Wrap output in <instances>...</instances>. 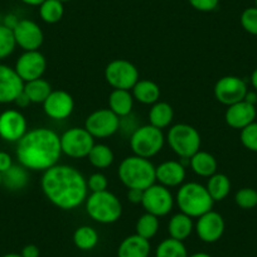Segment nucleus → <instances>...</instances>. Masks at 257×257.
I'll use <instances>...</instances> for the list:
<instances>
[{
    "instance_id": "nucleus-1",
    "label": "nucleus",
    "mask_w": 257,
    "mask_h": 257,
    "mask_svg": "<svg viewBox=\"0 0 257 257\" xmlns=\"http://www.w3.org/2000/svg\"><path fill=\"white\" fill-rule=\"evenodd\" d=\"M41 188L46 198L57 208L72 211L87 199V179L70 165L56 164L43 172Z\"/></svg>"
},
{
    "instance_id": "nucleus-2",
    "label": "nucleus",
    "mask_w": 257,
    "mask_h": 257,
    "mask_svg": "<svg viewBox=\"0 0 257 257\" xmlns=\"http://www.w3.org/2000/svg\"><path fill=\"white\" fill-rule=\"evenodd\" d=\"M61 137L54 130L37 127L27 132L17 145L19 164L34 172H46L61 159Z\"/></svg>"
},
{
    "instance_id": "nucleus-3",
    "label": "nucleus",
    "mask_w": 257,
    "mask_h": 257,
    "mask_svg": "<svg viewBox=\"0 0 257 257\" xmlns=\"http://www.w3.org/2000/svg\"><path fill=\"white\" fill-rule=\"evenodd\" d=\"M117 175L127 189L145 190L157 182L154 164L138 155L125 158L118 165Z\"/></svg>"
},
{
    "instance_id": "nucleus-4",
    "label": "nucleus",
    "mask_w": 257,
    "mask_h": 257,
    "mask_svg": "<svg viewBox=\"0 0 257 257\" xmlns=\"http://www.w3.org/2000/svg\"><path fill=\"white\" fill-rule=\"evenodd\" d=\"M175 203L182 213L192 218H198L202 214L212 211L214 201L204 185L197 182H189L183 183L179 187Z\"/></svg>"
},
{
    "instance_id": "nucleus-5",
    "label": "nucleus",
    "mask_w": 257,
    "mask_h": 257,
    "mask_svg": "<svg viewBox=\"0 0 257 257\" xmlns=\"http://www.w3.org/2000/svg\"><path fill=\"white\" fill-rule=\"evenodd\" d=\"M85 204L88 217L101 224L115 223L122 214V204L120 199L108 190L91 193Z\"/></svg>"
},
{
    "instance_id": "nucleus-6",
    "label": "nucleus",
    "mask_w": 257,
    "mask_h": 257,
    "mask_svg": "<svg viewBox=\"0 0 257 257\" xmlns=\"http://www.w3.org/2000/svg\"><path fill=\"white\" fill-rule=\"evenodd\" d=\"M167 142L174 154L180 159H189L199 152L202 144L201 135L196 127L188 123H175L169 128Z\"/></svg>"
},
{
    "instance_id": "nucleus-7",
    "label": "nucleus",
    "mask_w": 257,
    "mask_h": 257,
    "mask_svg": "<svg viewBox=\"0 0 257 257\" xmlns=\"http://www.w3.org/2000/svg\"><path fill=\"white\" fill-rule=\"evenodd\" d=\"M165 137L160 128L153 125H143L137 127L130 137V148L134 155L150 159L163 149Z\"/></svg>"
},
{
    "instance_id": "nucleus-8",
    "label": "nucleus",
    "mask_w": 257,
    "mask_h": 257,
    "mask_svg": "<svg viewBox=\"0 0 257 257\" xmlns=\"http://www.w3.org/2000/svg\"><path fill=\"white\" fill-rule=\"evenodd\" d=\"M105 80L113 90L130 91L139 81V70L127 59H113L106 66Z\"/></svg>"
},
{
    "instance_id": "nucleus-9",
    "label": "nucleus",
    "mask_w": 257,
    "mask_h": 257,
    "mask_svg": "<svg viewBox=\"0 0 257 257\" xmlns=\"http://www.w3.org/2000/svg\"><path fill=\"white\" fill-rule=\"evenodd\" d=\"M95 145V138L85 127H71L61 135L62 154L72 159L87 158Z\"/></svg>"
},
{
    "instance_id": "nucleus-10",
    "label": "nucleus",
    "mask_w": 257,
    "mask_h": 257,
    "mask_svg": "<svg viewBox=\"0 0 257 257\" xmlns=\"http://www.w3.org/2000/svg\"><path fill=\"white\" fill-rule=\"evenodd\" d=\"M175 199L169 188L162 184H153L143 193L142 206L147 213L164 217L172 212Z\"/></svg>"
},
{
    "instance_id": "nucleus-11",
    "label": "nucleus",
    "mask_w": 257,
    "mask_h": 257,
    "mask_svg": "<svg viewBox=\"0 0 257 257\" xmlns=\"http://www.w3.org/2000/svg\"><path fill=\"white\" fill-rule=\"evenodd\" d=\"M120 123V117L110 108H98L86 117L83 127L95 139H106L118 132Z\"/></svg>"
},
{
    "instance_id": "nucleus-12",
    "label": "nucleus",
    "mask_w": 257,
    "mask_h": 257,
    "mask_svg": "<svg viewBox=\"0 0 257 257\" xmlns=\"http://www.w3.org/2000/svg\"><path fill=\"white\" fill-rule=\"evenodd\" d=\"M247 91V85L242 78L237 76H224L217 81L213 92L218 102L224 106H231L243 101Z\"/></svg>"
},
{
    "instance_id": "nucleus-13",
    "label": "nucleus",
    "mask_w": 257,
    "mask_h": 257,
    "mask_svg": "<svg viewBox=\"0 0 257 257\" xmlns=\"http://www.w3.org/2000/svg\"><path fill=\"white\" fill-rule=\"evenodd\" d=\"M14 70L24 83L42 78L47 70V59L39 51H27L17 59Z\"/></svg>"
},
{
    "instance_id": "nucleus-14",
    "label": "nucleus",
    "mask_w": 257,
    "mask_h": 257,
    "mask_svg": "<svg viewBox=\"0 0 257 257\" xmlns=\"http://www.w3.org/2000/svg\"><path fill=\"white\" fill-rule=\"evenodd\" d=\"M28 132L27 118L21 111L6 110L0 113V138L9 143H18Z\"/></svg>"
},
{
    "instance_id": "nucleus-15",
    "label": "nucleus",
    "mask_w": 257,
    "mask_h": 257,
    "mask_svg": "<svg viewBox=\"0 0 257 257\" xmlns=\"http://www.w3.org/2000/svg\"><path fill=\"white\" fill-rule=\"evenodd\" d=\"M17 46L24 52L38 51L44 41V33L41 27L31 19H21L13 28Z\"/></svg>"
},
{
    "instance_id": "nucleus-16",
    "label": "nucleus",
    "mask_w": 257,
    "mask_h": 257,
    "mask_svg": "<svg viewBox=\"0 0 257 257\" xmlns=\"http://www.w3.org/2000/svg\"><path fill=\"white\" fill-rule=\"evenodd\" d=\"M224 229H226V223L223 217L216 211H209L202 214L194 223V231L197 236L206 243H214L219 241L223 236Z\"/></svg>"
},
{
    "instance_id": "nucleus-17",
    "label": "nucleus",
    "mask_w": 257,
    "mask_h": 257,
    "mask_svg": "<svg viewBox=\"0 0 257 257\" xmlns=\"http://www.w3.org/2000/svg\"><path fill=\"white\" fill-rule=\"evenodd\" d=\"M75 110V100L72 95L64 90L52 91L43 102V111L48 117L61 121L68 118Z\"/></svg>"
},
{
    "instance_id": "nucleus-18",
    "label": "nucleus",
    "mask_w": 257,
    "mask_h": 257,
    "mask_svg": "<svg viewBox=\"0 0 257 257\" xmlns=\"http://www.w3.org/2000/svg\"><path fill=\"white\" fill-rule=\"evenodd\" d=\"M24 81L17 71L7 64H0V103H12L23 92Z\"/></svg>"
},
{
    "instance_id": "nucleus-19",
    "label": "nucleus",
    "mask_w": 257,
    "mask_h": 257,
    "mask_svg": "<svg viewBox=\"0 0 257 257\" xmlns=\"http://www.w3.org/2000/svg\"><path fill=\"white\" fill-rule=\"evenodd\" d=\"M256 106L243 100L231 106H227V110L224 112V120L229 127L242 130L247 125L256 121Z\"/></svg>"
},
{
    "instance_id": "nucleus-20",
    "label": "nucleus",
    "mask_w": 257,
    "mask_h": 257,
    "mask_svg": "<svg viewBox=\"0 0 257 257\" xmlns=\"http://www.w3.org/2000/svg\"><path fill=\"white\" fill-rule=\"evenodd\" d=\"M185 167L178 160H167L155 167V178L159 184L167 188L180 187L184 183Z\"/></svg>"
},
{
    "instance_id": "nucleus-21",
    "label": "nucleus",
    "mask_w": 257,
    "mask_h": 257,
    "mask_svg": "<svg viewBox=\"0 0 257 257\" xmlns=\"http://www.w3.org/2000/svg\"><path fill=\"white\" fill-rule=\"evenodd\" d=\"M152 246L149 239L132 234L121 241L117 248V257H149Z\"/></svg>"
},
{
    "instance_id": "nucleus-22",
    "label": "nucleus",
    "mask_w": 257,
    "mask_h": 257,
    "mask_svg": "<svg viewBox=\"0 0 257 257\" xmlns=\"http://www.w3.org/2000/svg\"><path fill=\"white\" fill-rule=\"evenodd\" d=\"M134 107V96L127 90H112L108 96V108L118 117H126Z\"/></svg>"
},
{
    "instance_id": "nucleus-23",
    "label": "nucleus",
    "mask_w": 257,
    "mask_h": 257,
    "mask_svg": "<svg viewBox=\"0 0 257 257\" xmlns=\"http://www.w3.org/2000/svg\"><path fill=\"white\" fill-rule=\"evenodd\" d=\"M189 167L193 170V173L198 177L209 178L214 173H217L218 164H217V160L213 155L209 154L208 152L199 150L193 157L189 158Z\"/></svg>"
},
{
    "instance_id": "nucleus-24",
    "label": "nucleus",
    "mask_w": 257,
    "mask_h": 257,
    "mask_svg": "<svg viewBox=\"0 0 257 257\" xmlns=\"http://www.w3.org/2000/svg\"><path fill=\"white\" fill-rule=\"evenodd\" d=\"M194 231V222H193L192 217L187 216V214L179 213L172 216L168 223V232L172 238L178 239V241H184L188 237L192 234Z\"/></svg>"
},
{
    "instance_id": "nucleus-25",
    "label": "nucleus",
    "mask_w": 257,
    "mask_h": 257,
    "mask_svg": "<svg viewBox=\"0 0 257 257\" xmlns=\"http://www.w3.org/2000/svg\"><path fill=\"white\" fill-rule=\"evenodd\" d=\"M132 90L134 100L143 105H154L160 98L159 86L150 80H139Z\"/></svg>"
},
{
    "instance_id": "nucleus-26",
    "label": "nucleus",
    "mask_w": 257,
    "mask_h": 257,
    "mask_svg": "<svg viewBox=\"0 0 257 257\" xmlns=\"http://www.w3.org/2000/svg\"><path fill=\"white\" fill-rule=\"evenodd\" d=\"M3 174V185L9 190H21L27 187L29 182L28 169L23 165L13 164L7 172L2 173Z\"/></svg>"
},
{
    "instance_id": "nucleus-27",
    "label": "nucleus",
    "mask_w": 257,
    "mask_h": 257,
    "mask_svg": "<svg viewBox=\"0 0 257 257\" xmlns=\"http://www.w3.org/2000/svg\"><path fill=\"white\" fill-rule=\"evenodd\" d=\"M173 118H174V110L168 102L158 101L154 105H152L149 111L150 125L163 130L173 122Z\"/></svg>"
},
{
    "instance_id": "nucleus-28",
    "label": "nucleus",
    "mask_w": 257,
    "mask_h": 257,
    "mask_svg": "<svg viewBox=\"0 0 257 257\" xmlns=\"http://www.w3.org/2000/svg\"><path fill=\"white\" fill-rule=\"evenodd\" d=\"M206 188L214 202H221L226 199L231 192V180L226 174L214 173L208 178Z\"/></svg>"
},
{
    "instance_id": "nucleus-29",
    "label": "nucleus",
    "mask_w": 257,
    "mask_h": 257,
    "mask_svg": "<svg viewBox=\"0 0 257 257\" xmlns=\"http://www.w3.org/2000/svg\"><path fill=\"white\" fill-rule=\"evenodd\" d=\"M52 86L44 78H37V80L29 81L24 83L23 92L28 96L32 103H42L47 100L52 92Z\"/></svg>"
},
{
    "instance_id": "nucleus-30",
    "label": "nucleus",
    "mask_w": 257,
    "mask_h": 257,
    "mask_svg": "<svg viewBox=\"0 0 257 257\" xmlns=\"http://www.w3.org/2000/svg\"><path fill=\"white\" fill-rule=\"evenodd\" d=\"M73 243L81 251L93 249L98 243V233L93 227L81 226L73 232Z\"/></svg>"
},
{
    "instance_id": "nucleus-31",
    "label": "nucleus",
    "mask_w": 257,
    "mask_h": 257,
    "mask_svg": "<svg viewBox=\"0 0 257 257\" xmlns=\"http://www.w3.org/2000/svg\"><path fill=\"white\" fill-rule=\"evenodd\" d=\"M88 162L91 165L97 169H106V168L111 167V164L115 160V155H113L112 149L108 145L105 144H95L91 152L87 155Z\"/></svg>"
},
{
    "instance_id": "nucleus-32",
    "label": "nucleus",
    "mask_w": 257,
    "mask_h": 257,
    "mask_svg": "<svg viewBox=\"0 0 257 257\" xmlns=\"http://www.w3.org/2000/svg\"><path fill=\"white\" fill-rule=\"evenodd\" d=\"M64 3L59 0H44L39 6V17L47 24H56L63 18Z\"/></svg>"
},
{
    "instance_id": "nucleus-33",
    "label": "nucleus",
    "mask_w": 257,
    "mask_h": 257,
    "mask_svg": "<svg viewBox=\"0 0 257 257\" xmlns=\"http://www.w3.org/2000/svg\"><path fill=\"white\" fill-rule=\"evenodd\" d=\"M187 247L183 241L178 239L165 238L160 242L155 249V257H188Z\"/></svg>"
},
{
    "instance_id": "nucleus-34",
    "label": "nucleus",
    "mask_w": 257,
    "mask_h": 257,
    "mask_svg": "<svg viewBox=\"0 0 257 257\" xmlns=\"http://www.w3.org/2000/svg\"><path fill=\"white\" fill-rule=\"evenodd\" d=\"M135 231H137V234H139L143 238L152 239L159 231V217L145 212L138 219Z\"/></svg>"
},
{
    "instance_id": "nucleus-35",
    "label": "nucleus",
    "mask_w": 257,
    "mask_h": 257,
    "mask_svg": "<svg viewBox=\"0 0 257 257\" xmlns=\"http://www.w3.org/2000/svg\"><path fill=\"white\" fill-rule=\"evenodd\" d=\"M17 43L14 39L13 29L4 24H0V61L8 58L16 49Z\"/></svg>"
},
{
    "instance_id": "nucleus-36",
    "label": "nucleus",
    "mask_w": 257,
    "mask_h": 257,
    "mask_svg": "<svg viewBox=\"0 0 257 257\" xmlns=\"http://www.w3.org/2000/svg\"><path fill=\"white\" fill-rule=\"evenodd\" d=\"M234 202L242 209H252L257 207V190L253 188H241L234 194Z\"/></svg>"
},
{
    "instance_id": "nucleus-37",
    "label": "nucleus",
    "mask_w": 257,
    "mask_h": 257,
    "mask_svg": "<svg viewBox=\"0 0 257 257\" xmlns=\"http://www.w3.org/2000/svg\"><path fill=\"white\" fill-rule=\"evenodd\" d=\"M242 145L249 152L257 153V121L247 125L241 130L239 134Z\"/></svg>"
},
{
    "instance_id": "nucleus-38",
    "label": "nucleus",
    "mask_w": 257,
    "mask_h": 257,
    "mask_svg": "<svg viewBox=\"0 0 257 257\" xmlns=\"http://www.w3.org/2000/svg\"><path fill=\"white\" fill-rule=\"evenodd\" d=\"M242 28L251 36H257V7H249L242 12L239 17Z\"/></svg>"
},
{
    "instance_id": "nucleus-39",
    "label": "nucleus",
    "mask_w": 257,
    "mask_h": 257,
    "mask_svg": "<svg viewBox=\"0 0 257 257\" xmlns=\"http://www.w3.org/2000/svg\"><path fill=\"white\" fill-rule=\"evenodd\" d=\"M87 187L88 190H91V193L103 192V190H107L108 180L102 173H93L87 179Z\"/></svg>"
},
{
    "instance_id": "nucleus-40",
    "label": "nucleus",
    "mask_w": 257,
    "mask_h": 257,
    "mask_svg": "<svg viewBox=\"0 0 257 257\" xmlns=\"http://www.w3.org/2000/svg\"><path fill=\"white\" fill-rule=\"evenodd\" d=\"M192 8L203 13H209L218 8L219 0H188Z\"/></svg>"
},
{
    "instance_id": "nucleus-41",
    "label": "nucleus",
    "mask_w": 257,
    "mask_h": 257,
    "mask_svg": "<svg viewBox=\"0 0 257 257\" xmlns=\"http://www.w3.org/2000/svg\"><path fill=\"white\" fill-rule=\"evenodd\" d=\"M13 165V159L6 152H0V173H4Z\"/></svg>"
},
{
    "instance_id": "nucleus-42",
    "label": "nucleus",
    "mask_w": 257,
    "mask_h": 257,
    "mask_svg": "<svg viewBox=\"0 0 257 257\" xmlns=\"http://www.w3.org/2000/svg\"><path fill=\"white\" fill-rule=\"evenodd\" d=\"M143 193L144 190H140V189H127V197L128 202H132L134 204H142L143 201Z\"/></svg>"
},
{
    "instance_id": "nucleus-43",
    "label": "nucleus",
    "mask_w": 257,
    "mask_h": 257,
    "mask_svg": "<svg viewBox=\"0 0 257 257\" xmlns=\"http://www.w3.org/2000/svg\"><path fill=\"white\" fill-rule=\"evenodd\" d=\"M21 254L23 257H39L41 251H39L38 246H36V244H27V246L23 247Z\"/></svg>"
},
{
    "instance_id": "nucleus-44",
    "label": "nucleus",
    "mask_w": 257,
    "mask_h": 257,
    "mask_svg": "<svg viewBox=\"0 0 257 257\" xmlns=\"http://www.w3.org/2000/svg\"><path fill=\"white\" fill-rule=\"evenodd\" d=\"M14 103H16V105L18 106V107L24 108V107H27V106L31 105L32 102H31V101H29L28 96H27L24 92H22L21 95H19L18 97L16 98V101H14Z\"/></svg>"
},
{
    "instance_id": "nucleus-45",
    "label": "nucleus",
    "mask_w": 257,
    "mask_h": 257,
    "mask_svg": "<svg viewBox=\"0 0 257 257\" xmlns=\"http://www.w3.org/2000/svg\"><path fill=\"white\" fill-rule=\"evenodd\" d=\"M244 101H247L248 103H252V105L256 106V103H257V92H254V91H247L246 96H244Z\"/></svg>"
},
{
    "instance_id": "nucleus-46",
    "label": "nucleus",
    "mask_w": 257,
    "mask_h": 257,
    "mask_svg": "<svg viewBox=\"0 0 257 257\" xmlns=\"http://www.w3.org/2000/svg\"><path fill=\"white\" fill-rule=\"evenodd\" d=\"M21 2H23L24 4H27V6H31V7H39L42 3H43L44 0H21Z\"/></svg>"
},
{
    "instance_id": "nucleus-47",
    "label": "nucleus",
    "mask_w": 257,
    "mask_h": 257,
    "mask_svg": "<svg viewBox=\"0 0 257 257\" xmlns=\"http://www.w3.org/2000/svg\"><path fill=\"white\" fill-rule=\"evenodd\" d=\"M249 80H251L252 87H253L254 91H256V92H257V68L253 71V72H252L251 78H249Z\"/></svg>"
},
{
    "instance_id": "nucleus-48",
    "label": "nucleus",
    "mask_w": 257,
    "mask_h": 257,
    "mask_svg": "<svg viewBox=\"0 0 257 257\" xmlns=\"http://www.w3.org/2000/svg\"><path fill=\"white\" fill-rule=\"evenodd\" d=\"M188 257H212L209 253H206V252H196V253L189 254Z\"/></svg>"
},
{
    "instance_id": "nucleus-49",
    "label": "nucleus",
    "mask_w": 257,
    "mask_h": 257,
    "mask_svg": "<svg viewBox=\"0 0 257 257\" xmlns=\"http://www.w3.org/2000/svg\"><path fill=\"white\" fill-rule=\"evenodd\" d=\"M3 257H23L21 253H7Z\"/></svg>"
},
{
    "instance_id": "nucleus-50",
    "label": "nucleus",
    "mask_w": 257,
    "mask_h": 257,
    "mask_svg": "<svg viewBox=\"0 0 257 257\" xmlns=\"http://www.w3.org/2000/svg\"><path fill=\"white\" fill-rule=\"evenodd\" d=\"M2 185H3V174L0 173V187H2Z\"/></svg>"
},
{
    "instance_id": "nucleus-51",
    "label": "nucleus",
    "mask_w": 257,
    "mask_h": 257,
    "mask_svg": "<svg viewBox=\"0 0 257 257\" xmlns=\"http://www.w3.org/2000/svg\"><path fill=\"white\" fill-rule=\"evenodd\" d=\"M59 2H62V3H67V2H72V0H59Z\"/></svg>"
},
{
    "instance_id": "nucleus-52",
    "label": "nucleus",
    "mask_w": 257,
    "mask_h": 257,
    "mask_svg": "<svg viewBox=\"0 0 257 257\" xmlns=\"http://www.w3.org/2000/svg\"><path fill=\"white\" fill-rule=\"evenodd\" d=\"M254 6L257 7V0H254Z\"/></svg>"
}]
</instances>
